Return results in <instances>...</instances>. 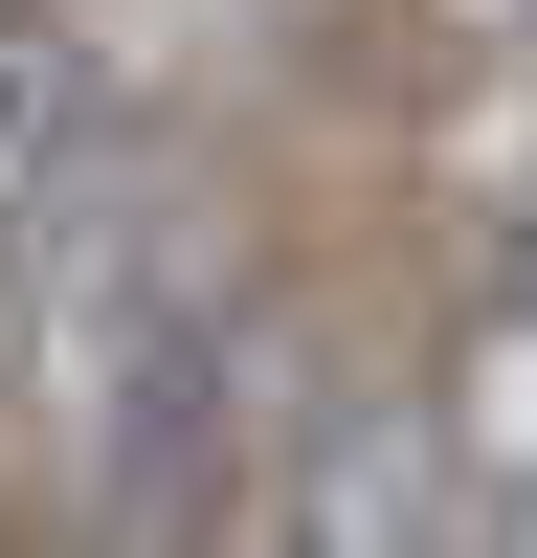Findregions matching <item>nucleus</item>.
<instances>
[{"label": "nucleus", "mask_w": 537, "mask_h": 558, "mask_svg": "<svg viewBox=\"0 0 537 558\" xmlns=\"http://www.w3.org/2000/svg\"><path fill=\"white\" fill-rule=\"evenodd\" d=\"M68 112H90V68L45 23H0V291L68 246Z\"/></svg>", "instance_id": "obj_4"}, {"label": "nucleus", "mask_w": 537, "mask_h": 558, "mask_svg": "<svg viewBox=\"0 0 537 558\" xmlns=\"http://www.w3.org/2000/svg\"><path fill=\"white\" fill-rule=\"evenodd\" d=\"M268 536H336V558H403V536H470V470H448V402H336L268 492Z\"/></svg>", "instance_id": "obj_3"}, {"label": "nucleus", "mask_w": 537, "mask_h": 558, "mask_svg": "<svg viewBox=\"0 0 537 558\" xmlns=\"http://www.w3.org/2000/svg\"><path fill=\"white\" fill-rule=\"evenodd\" d=\"M448 23H492V45H537V0H448Z\"/></svg>", "instance_id": "obj_5"}, {"label": "nucleus", "mask_w": 537, "mask_h": 558, "mask_svg": "<svg viewBox=\"0 0 537 558\" xmlns=\"http://www.w3.org/2000/svg\"><path fill=\"white\" fill-rule=\"evenodd\" d=\"M90 514L112 536H224L247 514V313L202 268H157L90 336Z\"/></svg>", "instance_id": "obj_1"}, {"label": "nucleus", "mask_w": 537, "mask_h": 558, "mask_svg": "<svg viewBox=\"0 0 537 558\" xmlns=\"http://www.w3.org/2000/svg\"><path fill=\"white\" fill-rule=\"evenodd\" d=\"M448 470H470V536H537V202L470 246V336H448Z\"/></svg>", "instance_id": "obj_2"}]
</instances>
